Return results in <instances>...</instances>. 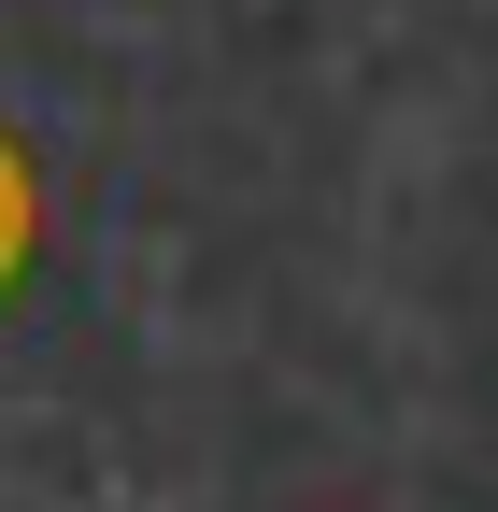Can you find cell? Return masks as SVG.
<instances>
[{
    "instance_id": "obj_1",
    "label": "cell",
    "mask_w": 498,
    "mask_h": 512,
    "mask_svg": "<svg viewBox=\"0 0 498 512\" xmlns=\"http://www.w3.org/2000/svg\"><path fill=\"white\" fill-rule=\"evenodd\" d=\"M29 256H43V171L15 157V128H0V299H15Z\"/></svg>"
}]
</instances>
